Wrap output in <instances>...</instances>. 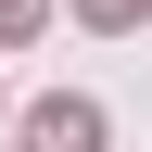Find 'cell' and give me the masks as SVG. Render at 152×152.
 I'll return each mask as SVG.
<instances>
[{
	"label": "cell",
	"instance_id": "cell-1",
	"mask_svg": "<svg viewBox=\"0 0 152 152\" xmlns=\"http://www.w3.org/2000/svg\"><path fill=\"white\" fill-rule=\"evenodd\" d=\"M26 152H102V102H26Z\"/></svg>",
	"mask_w": 152,
	"mask_h": 152
},
{
	"label": "cell",
	"instance_id": "cell-2",
	"mask_svg": "<svg viewBox=\"0 0 152 152\" xmlns=\"http://www.w3.org/2000/svg\"><path fill=\"white\" fill-rule=\"evenodd\" d=\"M26 26H38V0H0V38H26Z\"/></svg>",
	"mask_w": 152,
	"mask_h": 152
},
{
	"label": "cell",
	"instance_id": "cell-3",
	"mask_svg": "<svg viewBox=\"0 0 152 152\" xmlns=\"http://www.w3.org/2000/svg\"><path fill=\"white\" fill-rule=\"evenodd\" d=\"M89 13H102V26H127V13H140V0H89Z\"/></svg>",
	"mask_w": 152,
	"mask_h": 152
}]
</instances>
